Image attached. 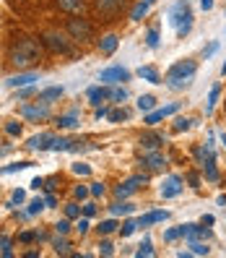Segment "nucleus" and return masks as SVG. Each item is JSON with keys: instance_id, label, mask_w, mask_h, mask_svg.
Masks as SVG:
<instances>
[{"instance_id": "f257e3e1", "label": "nucleus", "mask_w": 226, "mask_h": 258, "mask_svg": "<svg viewBox=\"0 0 226 258\" xmlns=\"http://www.w3.org/2000/svg\"><path fill=\"white\" fill-rule=\"evenodd\" d=\"M195 73H198V63L195 60H179V63H174L167 76H164V84H167L169 89H185L192 84Z\"/></svg>"}, {"instance_id": "f03ea898", "label": "nucleus", "mask_w": 226, "mask_h": 258, "mask_svg": "<svg viewBox=\"0 0 226 258\" xmlns=\"http://www.w3.org/2000/svg\"><path fill=\"white\" fill-rule=\"evenodd\" d=\"M11 63L16 66V68H29V66L39 63V44H37V39L24 37V39L16 44V47H13Z\"/></svg>"}, {"instance_id": "7ed1b4c3", "label": "nucleus", "mask_w": 226, "mask_h": 258, "mask_svg": "<svg viewBox=\"0 0 226 258\" xmlns=\"http://www.w3.org/2000/svg\"><path fill=\"white\" fill-rule=\"evenodd\" d=\"M169 24L177 26L179 39H185V37L190 34V29H192V11H190L187 0H179V3L172 6V11H169Z\"/></svg>"}, {"instance_id": "20e7f679", "label": "nucleus", "mask_w": 226, "mask_h": 258, "mask_svg": "<svg viewBox=\"0 0 226 258\" xmlns=\"http://www.w3.org/2000/svg\"><path fill=\"white\" fill-rule=\"evenodd\" d=\"M68 32L73 34V39L86 42V39H91L94 29H91V24H88L86 19H70V21H68Z\"/></svg>"}, {"instance_id": "39448f33", "label": "nucleus", "mask_w": 226, "mask_h": 258, "mask_svg": "<svg viewBox=\"0 0 226 258\" xmlns=\"http://www.w3.org/2000/svg\"><path fill=\"white\" fill-rule=\"evenodd\" d=\"M146 183H148V175H135V177L125 180L123 185H117V188H115V196H117V199H128L130 193H135V190H138L141 185H146Z\"/></svg>"}, {"instance_id": "423d86ee", "label": "nucleus", "mask_w": 226, "mask_h": 258, "mask_svg": "<svg viewBox=\"0 0 226 258\" xmlns=\"http://www.w3.org/2000/svg\"><path fill=\"white\" fill-rule=\"evenodd\" d=\"M128 79H130V71H125L123 66L104 68V71L99 73V81H104V84H123V81H128Z\"/></svg>"}, {"instance_id": "0eeeda50", "label": "nucleus", "mask_w": 226, "mask_h": 258, "mask_svg": "<svg viewBox=\"0 0 226 258\" xmlns=\"http://www.w3.org/2000/svg\"><path fill=\"white\" fill-rule=\"evenodd\" d=\"M141 164L146 167L148 172H159V170H164V167H167V157H164L161 151L156 149V151H148V154L141 159Z\"/></svg>"}, {"instance_id": "6e6552de", "label": "nucleus", "mask_w": 226, "mask_h": 258, "mask_svg": "<svg viewBox=\"0 0 226 258\" xmlns=\"http://www.w3.org/2000/svg\"><path fill=\"white\" fill-rule=\"evenodd\" d=\"M21 115L29 117V120H44V117H50V104L47 102H42V104H24Z\"/></svg>"}, {"instance_id": "1a4fd4ad", "label": "nucleus", "mask_w": 226, "mask_h": 258, "mask_svg": "<svg viewBox=\"0 0 226 258\" xmlns=\"http://www.w3.org/2000/svg\"><path fill=\"white\" fill-rule=\"evenodd\" d=\"M182 193V177L179 175H169L167 180H164V185H161V196L164 199H174V196Z\"/></svg>"}, {"instance_id": "9d476101", "label": "nucleus", "mask_w": 226, "mask_h": 258, "mask_svg": "<svg viewBox=\"0 0 226 258\" xmlns=\"http://www.w3.org/2000/svg\"><path fill=\"white\" fill-rule=\"evenodd\" d=\"M128 0H96V11L101 16H117L120 11L125 8Z\"/></svg>"}, {"instance_id": "9b49d317", "label": "nucleus", "mask_w": 226, "mask_h": 258, "mask_svg": "<svg viewBox=\"0 0 226 258\" xmlns=\"http://www.w3.org/2000/svg\"><path fill=\"white\" fill-rule=\"evenodd\" d=\"M44 44H47L52 52H70V44L65 42V37L63 34H55V32L44 34Z\"/></svg>"}, {"instance_id": "f8f14e48", "label": "nucleus", "mask_w": 226, "mask_h": 258, "mask_svg": "<svg viewBox=\"0 0 226 258\" xmlns=\"http://www.w3.org/2000/svg\"><path fill=\"white\" fill-rule=\"evenodd\" d=\"M177 110H179V102H174V104H167V107H161V110H156V112H148V115H146V125H156L159 120H164V117L174 115Z\"/></svg>"}, {"instance_id": "ddd939ff", "label": "nucleus", "mask_w": 226, "mask_h": 258, "mask_svg": "<svg viewBox=\"0 0 226 258\" xmlns=\"http://www.w3.org/2000/svg\"><path fill=\"white\" fill-rule=\"evenodd\" d=\"M107 99H112V89H107V86H94V89H88V102L94 104V107H101V102H107Z\"/></svg>"}, {"instance_id": "4468645a", "label": "nucleus", "mask_w": 226, "mask_h": 258, "mask_svg": "<svg viewBox=\"0 0 226 258\" xmlns=\"http://www.w3.org/2000/svg\"><path fill=\"white\" fill-rule=\"evenodd\" d=\"M52 144H55L52 133H39V136H32V139H29V149H39V151L52 149Z\"/></svg>"}, {"instance_id": "2eb2a0df", "label": "nucleus", "mask_w": 226, "mask_h": 258, "mask_svg": "<svg viewBox=\"0 0 226 258\" xmlns=\"http://www.w3.org/2000/svg\"><path fill=\"white\" fill-rule=\"evenodd\" d=\"M161 144H164V136L161 133H146V136H141L143 151H156V149H161Z\"/></svg>"}, {"instance_id": "dca6fc26", "label": "nucleus", "mask_w": 226, "mask_h": 258, "mask_svg": "<svg viewBox=\"0 0 226 258\" xmlns=\"http://www.w3.org/2000/svg\"><path fill=\"white\" fill-rule=\"evenodd\" d=\"M32 81H37V73H19V76H11L6 81L11 89H21V86H29Z\"/></svg>"}, {"instance_id": "f3484780", "label": "nucleus", "mask_w": 226, "mask_h": 258, "mask_svg": "<svg viewBox=\"0 0 226 258\" xmlns=\"http://www.w3.org/2000/svg\"><path fill=\"white\" fill-rule=\"evenodd\" d=\"M169 217V211H151V214H143L138 219V227H148V224H156V222H164Z\"/></svg>"}, {"instance_id": "a211bd4d", "label": "nucleus", "mask_w": 226, "mask_h": 258, "mask_svg": "<svg viewBox=\"0 0 226 258\" xmlns=\"http://www.w3.org/2000/svg\"><path fill=\"white\" fill-rule=\"evenodd\" d=\"M138 76H141V79H146L148 84H161V76H159V71L154 66H141L138 68Z\"/></svg>"}, {"instance_id": "6ab92c4d", "label": "nucleus", "mask_w": 226, "mask_h": 258, "mask_svg": "<svg viewBox=\"0 0 226 258\" xmlns=\"http://www.w3.org/2000/svg\"><path fill=\"white\" fill-rule=\"evenodd\" d=\"M117 44H120V37H117V34H107V37L99 42V50H101L104 55H112V52L117 50Z\"/></svg>"}, {"instance_id": "aec40b11", "label": "nucleus", "mask_w": 226, "mask_h": 258, "mask_svg": "<svg viewBox=\"0 0 226 258\" xmlns=\"http://www.w3.org/2000/svg\"><path fill=\"white\" fill-rule=\"evenodd\" d=\"M63 97V86H50V89H44V92H39V102H52V99H60Z\"/></svg>"}, {"instance_id": "412c9836", "label": "nucleus", "mask_w": 226, "mask_h": 258, "mask_svg": "<svg viewBox=\"0 0 226 258\" xmlns=\"http://www.w3.org/2000/svg\"><path fill=\"white\" fill-rule=\"evenodd\" d=\"M57 6L65 13H75V11H83V0H57Z\"/></svg>"}, {"instance_id": "4be33fe9", "label": "nucleus", "mask_w": 226, "mask_h": 258, "mask_svg": "<svg viewBox=\"0 0 226 258\" xmlns=\"http://www.w3.org/2000/svg\"><path fill=\"white\" fill-rule=\"evenodd\" d=\"M218 94H221V84H213V89H210V94H208V104H205V115L213 112L216 107V102H218Z\"/></svg>"}, {"instance_id": "5701e85b", "label": "nucleus", "mask_w": 226, "mask_h": 258, "mask_svg": "<svg viewBox=\"0 0 226 258\" xmlns=\"http://www.w3.org/2000/svg\"><path fill=\"white\" fill-rule=\"evenodd\" d=\"M190 242V253L192 255H208L210 253V248L205 245V240H187Z\"/></svg>"}, {"instance_id": "b1692460", "label": "nucleus", "mask_w": 226, "mask_h": 258, "mask_svg": "<svg viewBox=\"0 0 226 258\" xmlns=\"http://www.w3.org/2000/svg\"><path fill=\"white\" fill-rule=\"evenodd\" d=\"M135 211V206L133 204H125V199H120L117 204H112V214L115 217H120V214H133Z\"/></svg>"}, {"instance_id": "393cba45", "label": "nucleus", "mask_w": 226, "mask_h": 258, "mask_svg": "<svg viewBox=\"0 0 226 258\" xmlns=\"http://www.w3.org/2000/svg\"><path fill=\"white\" fill-rule=\"evenodd\" d=\"M154 107H156V97H151V94H141V97H138V110L151 112Z\"/></svg>"}, {"instance_id": "a878e982", "label": "nucleus", "mask_w": 226, "mask_h": 258, "mask_svg": "<svg viewBox=\"0 0 226 258\" xmlns=\"http://www.w3.org/2000/svg\"><path fill=\"white\" fill-rule=\"evenodd\" d=\"M34 162H16V164H8V167H0V175H11V172H21V170H29Z\"/></svg>"}, {"instance_id": "bb28decb", "label": "nucleus", "mask_w": 226, "mask_h": 258, "mask_svg": "<svg viewBox=\"0 0 226 258\" xmlns=\"http://www.w3.org/2000/svg\"><path fill=\"white\" fill-rule=\"evenodd\" d=\"M148 8H151V6L146 3V0H141V3L133 8V13H130V21H141V19L146 16V13H148Z\"/></svg>"}, {"instance_id": "cd10ccee", "label": "nucleus", "mask_w": 226, "mask_h": 258, "mask_svg": "<svg viewBox=\"0 0 226 258\" xmlns=\"http://www.w3.org/2000/svg\"><path fill=\"white\" fill-rule=\"evenodd\" d=\"M135 255H138V258H148V255H154V245H151V240L146 237L143 242H141V245H138V250H135Z\"/></svg>"}, {"instance_id": "c85d7f7f", "label": "nucleus", "mask_w": 226, "mask_h": 258, "mask_svg": "<svg viewBox=\"0 0 226 258\" xmlns=\"http://www.w3.org/2000/svg\"><path fill=\"white\" fill-rule=\"evenodd\" d=\"M135 230H138V222H135V219H128L123 227H120V235H123V237H130Z\"/></svg>"}, {"instance_id": "c756f323", "label": "nucleus", "mask_w": 226, "mask_h": 258, "mask_svg": "<svg viewBox=\"0 0 226 258\" xmlns=\"http://www.w3.org/2000/svg\"><path fill=\"white\" fill-rule=\"evenodd\" d=\"M146 44L151 50H156L159 47V29H148V34H146Z\"/></svg>"}, {"instance_id": "7c9ffc66", "label": "nucleus", "mask_w": 226, "mask_h": 258, "mask_svg": "<svg viewBox=\"0 0 226 258\" xmlns=\"http://www.w3.org/2000/svg\"><path fill=\"white\" fill-rule=\"evenodd\" d=\"M78 120H75V112H70V115H63V117H57V125L60 128H73Z\"/></svg>"}, {"instance_id": "2f4dec72", "label": "nucleus", "mask_w": 226, "mask_h": 258, "mask_svg": "<svg viewBox=\"0 0 226 258\" xmlns=\"http://www.w3.org/2000/svg\"><path fill=\"white\" fill-rule=\"evenodd\" d=\"M128 117H130V112H128V110H112V112L107 115L109 123H120V120H128Z\"/></svg>"}, {"instance_id": "473e14b6", "label": "nucleus", "mask_w": 226, "mask_h": 258, "mask_svg": "<svg viewBox=\"0 0 226 258\" xmlns=\"http://www.w3.org/2000/svg\"><path fill=\"white\" fill-rule=\"evenodd\" d=\"M115 230H117V222L115 219H107V222L99 224V235H112Z\"/></svg>"}, {"instance_id": "72a5a7b5", "label": "nucleus", "mask_w": 226, "mask_h": 258, "mask_svg": "<svg viewBox=\"0 0 226 258\" xmlns=\"http://www.w3.org/2000/svg\"><path fill=\"white\" fill-rule=\"evenodd\" d=\"M55 253H57V255H70V242L55 240Z\"/></svg>"}, {"instance_id": "f704fd0d", "label": "nucleus", "mask_w": 226, "mask_h": 258, "mask_svg": "<svg viewBox=\"0 0 226 258\" xmlns=\"http://www.w3.org/2000/svg\"><path fill=\"white\" fill-rule=\"evenodd\" d=\"M192 123H195V120H190V117H177V120H174V131H177V133H179V131H187Z\"/></svg>"}, {"instance_id": "c9c22d12", "label": "nucleus", "mask_w": 226, "mask_h": 258, "mask_svg": "<svg viewBox=\"0 0 226 258\" xmlns=\"http://www.w3.org/2000/svg\"><path fill=\"white\" fill-rule=\"evenodd\" d=\"M44 206H47V204H44L42 199H34L32 204H29V209H26V214H39V211H42Z\"/></svg>"}, {"instance_id": "e433bc0d", "label": "nucleus", "mask_w": 226, "mask_h": 258, "mask_svg": "<svg viewBox=\"0 0 226 258\" xmlns=\"http://www.w3.org/2000/svg\"><path fill=\"white\" fill-rule=\"evenodd\" d=\"M65 217H68V219L81 217V206H78V204H68V206H65Z\"/></svg>"}, {"instance_id": "4c0bfd02", "label": "nucleus", "mask_w": 226, "mask_h": 258, "mask_svg": "<svg viewBox=\"0 0 226 258\" xmlns=\"http://www.w3.org/2000/svg\"><path fill=\"white\" fill-rule=\"evenodd\" d=\"M99 253H101V255H112V253H115V245H112L109 240H101V242H99Z\"/></svg>"}, {"instance_id": "58836bf2", "label": "nucleus", "mask_w": 226, "mask_h": 258, "mask_svg": "<svg viewBox=\"0 0 226 258\" xmlns=\"http://www.w3.org/2000/svg\"><path fill=\"white\" fill-rule=\"evenodd\" d=\"M88 190H91V196H94V199H101V196H104V193H107V188H104L101 183H94V185H91V188H88Z\"/></svg>"}, {"instance_id": "ea45409f", "label": "nucleus", "mask_w": 226, "mask_h": 258, "mask_svg": "<svg viewBox=\"0 0 226 258\" xmlns=\"http://www.w3.org/2000/svg\"><path fill=\"white\" fill-rule=\"evenodd\" d=\"M125 99H128L125 89H112V102H125Z\"/></svg>"}, {"instance_id": "a19ab883", "label": "nucleus", "mask_w": 226, "mask_h": 258, "mask_svg": "<svg viewBox=\"0 0 226 258\" xmlns=\"http://www.w3.org/2000/svg\"><path fill=\"white\" fill-rule=\"evenodd\" d=\"M216 52H218V42H210V44H208V47L203 50V57L208 60L210 55H216Z\"/></svg>"}, {"instance_id": "79ce46f5", "label": "nucleus", "mask_w": 226, "mask_h": 258, "mask_svg": "<svg viewBox=\"0 0 226 258\" xmlns=\"http://www.w3.org/2000/svg\"><path fill=\"white\" fill-rule=\"evenodd\" d=\"M73 172H75V175H88V172H91V167L78 162V164H73Z\"/></svg>"}, {"instance_id": "37998d69", "label": "nucleus", "mask_w": 226, "mask_h": 258, "mask_svg": "<svg viewBox=\"0 0 226 258\" xmlns=\"http://www.w3.org/2000/svg\"><path fill=\"white\" fill-rule=\"evenodd\" d=\"M24 199H26V193H24V190H19V188L13 190V196H11V201H13V204H24Z\"/></svg>"}, {"instance_id": "c03bdc74", "label": "nucleus", "mask_w": 226, "mask_h": 258, "mask_svg": "<svg viewBox=\"0 0 226 258\" xmlns=\"http://www.w3.org/2000/svg\"><path fill=\"white\" fill-rule=\"evenodd\" d=\"M55 230H57L60 235H65V232L70 230V222H68V219H63V222H57V224H55Z\"/></svg>"}, {"instance_id": "a18cd8bd", "label": "nucleus", "mask_w": 226, "mask_h": 258, "mask_svg": "<svg viewBox=\"0 0 226 258\" xmlns=\"http://www.w3.org/2000/svg\"><path fill=\"white\" fill-rule=\"evenodd\" d=\"M6 133H8V136H19V133H21V125H19V123H8V125H6Z\"/></svg>"}, {"instance_id": "49530a36", "label": "nucleus", "mask_w": 226, "mask_h": 258, "mask_svg": "<svg viewBox=\"0 0 226 258\" xmlns=\"http://www.w3.org/2000/svg\"><path fill=\"white\" fill-rule=\"evenodd\" d=\"M177 237H182V235H179V227H177V230H167V232H164V240H167V242H172Z\"/></svg>"}, {"instance_id": "de8ad7c7", "label": "nucleus", "mask_w": 226, "mask_h": 258, "mask_svg": "<svg viewBox=\"0 0 226 258\" xmlns=\"http://www.w3.org/2000/svg\"><path fill=\"white\" fill-rule=\"evenodd\" d=\"M94 214H96V204H86V206H83V217L91 219Z\"/></svg>"}, {"instance_id": "09e8293b", "label": "nucleus", "mask_w": 226, "mask_h": 258, "mask_svg": "<svg viewBox=\"0 0 226 258\" xmlns=\"http://www.w3.org/2000/svg\"><path fill=\"white\" fill-rule=\"evenodd\" d=\"M32 94H34V86H32V84H29V86H21V92H19V97H21V99L32 97Z\"/></svg>"}, {"instance_id": "8fccbe9b", "label": "nucleus", "mask_w": 226, "mask_h": 258, "mask_svg": "<svg viewBox=\"0 0 226 258\" xmlns=\"http://www.w3.org/2000/svg\"><path fill=\"white\" fill-rule=\"evenodd\" d=\"M37 237H39V232H21L19 240H21V242H32V240H37Z\"/></svg>"}, {"instance_id": "3c124183", "label": "nucleus", "mask_w": 226, "mask_h": 258, "mask_svg": "<svg viewBox=\"0 0 226 258\" xmlns=\"http://www.w3.org/2000/svg\"><path fill=\"white\" fill-rule=\"evenodd\" d=\"M75 230H78L81 235H86V232H88V217H83V219L78 222V227H75Z\"/></svg>"}, {"instance_id": "603ef678", "label": "nucleus", "mask_w": 226, "mask_h": 258, "mask_svg": "<svg viewBox=\"0 0 226 258\" xmlns=\"http://www.w3.org/2000/svg\"><path fill=\"white\" fill-rule=\"evenodd\" d=\"M88 193H91V190H88V188H83V185H78V188H75V199H81V201H83V199H86V196H88Z\"/></svg>"}, {"instance_id": "864d4df0", "label": "nucleus", "mask_w": 226, "mask_h": 258, "mask_svg": "<svg viewBox=\"0 0 226 258\" xmlns=\"http://www.w3.org/2000/svg\"><path fill=\"white\" fill-rule=\"evenodd\" d=\"M187 183H190L192 188H198V183H200V180H198V175H195V172H187Z\"/></svg>"}, {"instance_id": "5fc2aeb1", "label": "nucleus", "mask_w": 226, "mask_h": 258, "mask_svg": "<svg viewBox=\"0 0 226 258\" xmlns=\"http://www.w3.org/2000/svg\"><path fill=\"white\" fill-rule=\"evenodd\" d=\"M44 204H47V206H57V199L52 193H47V196H44Z\"/></svg>"}, {"instance_id": "6e6d98bb", "label": "nucleus", "mask_w": 226, "mask_h": 258, "mask_svg": "<svg viewBox=\"0 0 226 258\" xmlns=\"http://www.w3.org/2000/svg\"><path fill=\"white\" fill-rule=\"evenodd\" d=\"M107 115H109V110H107V107H96V120L107 117Z\"/></svg>"}, {"instance_id": "4d7b16f0", "label": "nucleus", "mask_w": 226, "mask_h": 258, "mask_svg": "<svg viewBox=\"0 0 226 258\" xmlns=\"http://www.w3.org/2000/svg\"><path fill=\"white\" fill-rule=\"evenodd\" d=\"M42 185H44V180H42V177H34V180H32V188H34V190H39Z\"/></svg>"}, {"instance_id": "13d9d810", "label": "nucleus", "mask_w": 226, "mask_h": 258, "mask_svg": "<svg viewBox=\"0 0 226 258\" xmlns=\"http://www.w3.org/2000/svg\"><path fill=\"white\" fill-rule=\"evenodd\" d=\"M200 8L203 11H210V8H213V0H200Z\"/></svg>"}, {"instance_id": "bf43d9fd", "label": "nucleus", "mask_w": 226, "mask_h": 258, "mask_svg": "<svg viewBox=\"0 0 226 258\" xmlns=\"http://www.w3.org/2000/svg\"><path fill=\"white\" fill-rule=\"evenodd\" d=\"M213 222H216V219H213V217H210V214H205V217L200 219V224H208V227H210V224H213Z\"/></svg>"}, {"instance_id": "052dcab7", "label": "nucleus", "mask_w": 226, "mask_h": 258, "mask_svg": "<svg viewBox=\"0 0 226 258\" xmlns=\"http://www.w3.org/2000/svg\"><path fill=\"white\" fill-rule=\"evenodd\" d=\"M218 204H221V206H226V196H218Z\"/></svg>"}, {"instance_id": "680f3d73", "label": "nucleus", "mask_w": 226, "mask_h": 258, "mask_svg": "<svg viewBox=\"0 0 226 258\" xmlns=\"http://www.w3.org/2000/svg\"><path fill=\"white\" fill-rule=\"evenodd\" d=\"M3 154H8V146H0V157H3Z\"/></svg>"}, {"instance_id": "e2e57ef3", "label": "nucleus", "mask_w": 226, "mask_h": 258, "mask_svg": "<svg viewBox=\"0 0 226 258\" xmlns=\"http://www.w3.org/2000/svg\"><path fill=\"white\" fill-rule=\"evenodd\" d=\"M221 76H226V60H223V66H221Z\"/></svg>"}, {"instance_id": "0e129e2a", "label": "nucleus", "mask_w": 226, "mask_h": 258, "mask_svg": "<svg viewBox=\"0 0 226 258\" xmlns=\"http://www.w3.org/2000/svg\"><path fill=\"white\" fill-rule=\"evenodd\" d=\"M221 144L226 146V133H221Z\"/></svg>"}, {"instance_id": "69168bd1", "label": "nucleus", "mask_w": 226, "mask_h": 258, "mask_svg": "<svg viewBox=\"0 0 226 258\" xmlns=\"http://www.w3.org/2000/svg\"><path fill=\"white\" fill-rule=\"evenodd\" d=\"M146 3H148V6H154V3H156V0H146Z\"/></svg>"}]
</instances>
